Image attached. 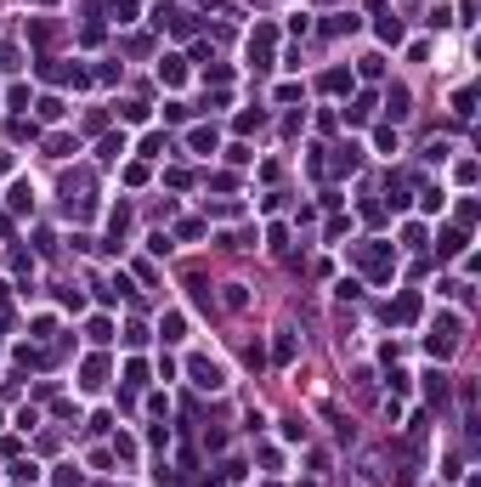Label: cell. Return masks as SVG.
<instances>
[{
    "mask_svg": "<svg viewBox=\"0 0 481 487\" xmlns=\"http://www.w3.org/2000/svg\"><path fill=\"white\" fill-rule=\"evenodd\" d=\"M352 261H357V267L374 278V284H391V272H397V249H391V244H352Z\"/></svg>",
    "mask_w": 481,
    "mask_h": 487,
    "instance_id": "cell-1",
    "label": "cell"
},
{
    "mask_svg": "<svg viewBox=\"0 0 481 487\" xmlns=\"http://www.w3.org/2000/svg\"><path fill=\"white\" fill-rule=\"evenodd\" d=\"M459 340H464V318L442 312V318H436V329H430V340H425V351H430V357H453Z\"/></svg>",
    "mask_w": 481,
    "mask_h": 487,
    "instance_id": "cell-2",
    "label": "cell"
},
{
    "mask_svg": "<svg viewBox=\"0 0 481 487\" xmlns=\"http://www.w3.org/2000/svg\"><path fill=\"white\" fill-rule=\"evenodd\" d=\"M272 52H278V29H272V23H255V34H249V63H255V68H272Z\"/></svg>",
    "mask_w": 481,
    "mask_h": 487,
    "instance_id": "cell-3",
    "label": "cell"
},
{
    "mask_svg": "<svg viewBox=\"0 0 481 487\" xmlns=\"http://www.w3.org/2000/svg\"><path fill=\"white\" fill-rule=\"evenodd\" d=\"M363 170V148L357 142H345V148H334V159H323V176H357Z\"/></svg>",
    "mask_w": 481,
    "mask_h": 487,
    "instance_id": "cell-4",
    "label": "cell"
},
{
    "mask_svg": "<svg viewBox=\"0 0 481 487\" xmlns=\"http://www.w3.org/2000/svg\"><path fill=\"white\" fill-rule=\"evenodd\" d=\"M187 374H193V385H198V391H221V385H227L221 363H210V357H193V363H187Z\"/></svg>",
    "mask_w": 481,
    "mask_h": 487,
    "instance_id": "cell-5",
    "label": "cell"
},
{
    "mask_svg": "<svg viewBox=\"0 0 481 487\" xmlns=\"http://www.w3.org/2000/svg\"><path fill=\"white\" fill-rule=\"evenodd\" d=\"M408 102H413V97H408V85H391V91H385V97H379V108H385V114H391V119H385V125H397V119H408V114H413V108H408Z\"/></svg>",
    "mask_w": 481,
    "mask_h": 487,
    "instance_id": "cell-6",
    "label": "cell"
},
{
    "mask_svg": "<svg viewBox=\"0 0 481 487\" xmlns=\"http://www.w3.org/2000/svg\"><path fill=\"white\" fill-rule=\"evenodd\" d=\"M317 85H323L329 97H352V85H357V74H352V68H329V74H323Z\"/></svg>",
    "mask_w": 481,
    "mask_h": 487,
    "instance_id": "cell-7",
    "label": "cell"
},
{
    "mask_svg": "<svg viewBox=\"0 0 481 487\" xmlns=\"http://www.w3.org/2000/svg\"><path fill=\"white\" fill-rule=\"evenodd\" d=\"M419 312H425V300H419V295L408 289V295H402L397 306H391V312H385V318H391V323H419Z\"/></svg>",
    "mask_w": 481,
    "mask_h": 487,
    "instance_id": "cell-8",
    "label": "cell"
},
{
    "mask_svg": "<svg viewBox=\"0 0 481 487\" xmlns=\"http://www.w3.org/2000/svg\"><path fill=\"white\" fill-rule=\"evenodd\" d=\"M436 255H442V261L464 255V227H442V233H436Z\"/></svg>",
    "mask_w": 481,
    "mask_h": 487,
    "instance_id": "cell-9",
    "label": "cell"
},
{
    "mask_svg": "<svg viewBox=\"0 0 481 487\" xmlns=\"http://www.w3.org/2000/svg\"><path fill=\"white\" fill-rule=\"evenodd\" d=\"M79 374H85V380H79L85 391H102V385H108V357H85V369H79Z\"/></svg>",
    "mask_w": 481,
    "mask_h": 487,
    "instance_id": "cell-10",
    "label": "cell"
},
{
    "mask_svg": "<svg viewBox=\"0 0 481 487\" xmlns=\"http://www.w3.org/2000/svg\"><path fill=\"white\" fill-rule=\"evenodd\" d=\"M374 114H379V97H368V91H363V97H352V108H345V119H352V125H368Z\"/></svg>",
    "mask_w": 481,
    "mask_h": 487,
    "instance_id": "cell-11",
    "label": "cell"
},
{
    "mask_svg": "<svg viewBox=\"0 0 481 487\" xmlns=\"http://www.w3.org/2000/svg\"><path fill=\"white\" fill-rule=\"evenodd\" d=\"M142 385H148V363H125V396H119V403L130 408V396H136Z\"/></svg>",
    "mask_w": 481,
    "mask_h": 487,
    "instance_id": "cell-12",
    "label": "cell"
},
{
    "mask_svg": "<svg viewBox=\"0 0 481 487\" xmlns=\"http://www.w3.org/2000/svg\"><path fill=\"white\" fill-rule=\"evenodd\" d=\"M425 403H430V408H442V403H448V374H442V369L425 374Z\"/></svg>",
    "mask_w": 481,
    "mask_h": 487,
    "instance_id": "cell-13",
    "label": "cell"
},
{
    "mask_svg": "<svg viewBox=\"0 0 481 487\" xmlns=\"http://www.w3.org/2000/svg\"><path fill=\"white\" fill-rule=\"evenodd\" d=\"M125 153H130V142H125V137H102V142H97V159H102V164H119Z\"/></svg>",
    "mask_w": 481,
    "mask_h": 487,
    "instance_id": "cell-14",
    "label": "cell"
},
{
    "mask_svg": "<svg viewBox=\"0 0 481 487\" xmlns=\"http://www.w3.org/2000/svg\"><path fill=\"white\" fill-rule=\"evenodd\" d=\"M29 40H34V46H52V40H57V23H52V17H29Z\"/></svg>",
    "mask_w": 481,
    "mask_h": 487,
    "instance_id": "cell-15",
    "label": "cell"
},
{
    "mask_svg": "<svg viewBox=\"0 0 481 487\" xmlns=\"http://www.w3.org/2000/svg\"><path fill=\"white\" fill-rule=\"evenodd\" d=\"M323 34H329V40H340V34H357V17H352V12H334V17L323 23Z\"/></svg>",
    "mask_w": 481,
    "mask_h": 487,
    "instance_id": "cell-16",
    "label": "cell"
},
{
    "mask_svg": "<svg viewBox=\"0 0 481 487\" xmlns=\"http://www.w3.org/2000/svg\"><path fill=\"white\" fill-rule=\"evenodd\" d=\"M170 153V137H164V130H148V137H142V159H164Z\"/></svg>",
    "mask_w": 481,
    "mask_h": 487,
    "instance_id": "cell-17",
    "label": "cell"
},
{
    "mask_svg": "<svg viewBox=\"0 0 481 487\" xmlns=\"http://www.w3.org/2000/svg\"><path fill=\"white\" fill-rule=\"evenodd\" d=\"M6 199H12V210H17V215H29V210H34V187H29V182H12V193H6Z\"/></svg>",
    "mask_w": 481,
    "mask_h": 487,
    "instance_id": "cell-18",
    "label": "cell"
},
{
    "mask_svg": "<svg viewBox=\"0 0 481 487\" xmlns=\"http://www.w3.org/2000/svg\"><path fill=\"white\" fill-rule=\"evenodd\" d=\"M159 79H164V85H182V79H187V63H182V57H164V63H159Z\"/></svg>",
    "mask_w": 481,
    "mask_h": 487,
    "instance_id": "cell-19",
    "label": "cell"
},
{
    "mask_svg": "<svg viewBox=\"0 0 481 487\" xmlns=\"http://www.w3.org/2000/svg\"><path fill=\"white\" fill-rule=\"evenodd\" d=\"M187 148H193V153H215V125H198L193 137H187Z\"/></svg>",
    "mask_w": 481,
    "mask_h": 487,
    "instance_id": "cell-20",
    "label": "cell"
},
{
    "mask_svg": "<svg viewBox=\"0 0 481 487\" xmlns=\"http://www.w3.org/2000/svg\"><path fill=\"white\" fill-rule=\"evenodd\" d=\"M294 351H300V346H294V334L283 329V334L272 340V363H294Z\"/></svg>",
    "mask_w": 481,
    "mask_h": 487,
    "instance_id": "cell-21",
    "label": "cell"
},
{
    "mask_svg": "<svg viewBox=\"0 0 481 487\" xmlns=\"http://www.w3.org/2000/svg\"><path fill=\"white\" fill-rule=\"evenodd\" d=\"M408 187H413V176H391V182H385V193H391V204H408Z\"/></svg>",
    "mask_w": 481,
    "mask_h": 487,
    "instance_id": "cell-22",
    "label": "cell"
},
{
    "mask_svg": "<svg viewBox=\"0 0 481 487\" xmlns=\"http://www.w3.org/2000/svg\"><path fill=\"white\" fill-rule=\"evenodd\" d=\"M374 34L385 40V46H397V40H402V23H397V17H374Z\"/></svg>",
    "mask_w": 481,
    "mask_h": 487,
    "instance_id": "cell-23",
    "label": "cell"
},
{
    "mask_svg": "<svg viewBox=\"0 0 481 487\" xmlns=\"http://www.w3.org/2000/svg\"><path fill=\"white\" fill-rule=\"evenodd\" d=\"M125 227H130V204H113V210H108V233L125 238Z\"/></svg>",
    "mask_w": 481,
    "mask_h": 487,
    "instance_id": "cell-24",
    "label": "cell"
},
{
    "mask_svg": "<svg viewBox=\"0 0 481 487\" xmlns=\"http://www.w3.org/2000/svg\"><path fill=\"white\" fill-rule=\"evenodd\" d=\"M159 334H164V340H182V334H187V318H182V312H170V318L159 323Z\"/></svg>",
    "mask_w": 481,
    "mask_h": 487,
    "instance_id": "cell-25",
    "label": "cell"
},
{
    "mask_svg": "<svg viewBox=\"0 0 481 487\" xmlns=\"http://www.w3.org/2000/svg\"><path fill=\"white\" fill-rule=\"evenodd\" d=\"M442 204H448V193H442V187H425V193H419V210H425V215H436Z\"/></svg>",
    "mask_w": 481,
    "mask_h": 487,
    "instance_id": "cell-26",
    "label": "cell"
},
{
    "mask_svg": "<svg viewBox=\"0 0 481 487\" xmlns=\"http://www.w3.org/2000/svg\"><path fill=\"white\" fill-rule=\"evenodd\" d=\"M475 221H481V204H475V199H459V227L470 233V227H475Z\"/></svg>",
    "mask_w": 481,
    "mask_h": 487,
    "instance_id": "cell-27",
    "label": "cell"
},
{
    "mask_svg": "<svg viewBox=\"0 0 481 487\" xmlns=\"http://www.w3.org/2000/svg\"><path fill=\"white\" fill-rule=\"evenodd\" d=\"M374 148H379V153H397V125H379V130H374Z\"/></svg>",
    "mask_w": 481,
    "mask_h": 487,
    "instance_id": "cell-28",
    "label": "cell"
},
{
    "mask_svg": "<svg viewBox=\"0 0 481 487\" xmlns=\"http://www.w3.org/2000/svg\"><path fill=\"white\" fill-rule=\"evenodd\" d=\"M182 6H176V0H159V6H153V29H170V17H176Z\"/></svg>",
    "mask_w": 481,
    "mask_h": 487,
    "instance_id": "cell-29",
    "label": "cell"
},
{
    "mask_svg": "<svg viewBox=\"0 0 481 487\" xmlns=\"http://www.w3.org/2000/svg\"><path fill=\"white\" fill-rule=\"evenodd\" d=\"M6 137H12V142H34V119H12Z\"/></svg>",
    "mask_w": 481,
    "mask_h": 487,
    "instance_id": "cell-30",
    "label": "cell"
},
{
    "mask_svg": "<svg viewBox=\"0 0 481 487\" xmlns=\"http://www.w3.org/2000/svg\"><path fill=\"white\" fill-rule=\"evenodd\" d=\"M34 114H40V119H63V97H40Z\"/></svg>",
    "mask_w": 481,
    "mask_h": 487,
    "instance_id": "cell-31",
    "label": "cell"
},
{
    "mask_svg": "<svg viewBox=\"0 0 481 487\" xmlns=\"http://www.w3.org/2000/svg\"><path fill=\"white\" fill-rule=\"evenodd\" d=\"M119 119H125V125H142V119H148V102H119Z\"/></svg>",
    "mask_w": 481,
    "mask_h": 487,
    "instance_id": "cell-32",
    "label": "cell"
},
{
    "mask_svg": "<svg viewBox=\"0 0 481 487\" xmlns=\"http://www.w3.org/2000/svg\"><path fill=\"white\" fill-rule=\"evenodd\" d=\"M153 487H182V470H176V465H159V470H153Z\"/></svg>",
    "mask_w": 481,
    "mask_h": 487,
    "instance_id": "cell-33",
    "label": "cell"
},
{
    "mask_svg": "<svg viewBox=\"0 0 481 487\" xmlns=\"http://www.w3.org/2000/svg\"><path fill=\"white\" fill-rule=\"evenodd\" d=\"M227 306H232V312H244V306H249V289L244 284H227V295H221Z\"/></svg>",
    "mask_w": 481,
    "mask_h": 487,
    "instance_id": "cell-34",
    "label": "cell"
},
{
    "mask_svg": "<svg viewBox=\"0 0 481 487\" xmlns=\"http://www.w3.org/2000/svg\"><path fill=\"white\" fill-rule=\"evenodd\" d=\"M453 114H459V119H470V114H475V91H470V85L453 97Z\"/></svg>",
    "mask_w": 481,
    "mask_h": 487,
    "instance_id": "cell-35",
    "label": "cell"
},
{
    "mask_svg": "<svg viewBox=\"0 0 481 487\" xmlns=\"http://www.w3.org/2000/svg\"><path fill=\"white\" fill-rule=\"evenodd\" d=\"M85 334H91L97 346H108V340H113V323H108V318H91V329H85Z\"/></svg>",
    "mask_w": 481,
    "mask_h": 487,
    "instance_id": "cell-36",
    "label": "cell"
},
{
    "mask_svg": "<svg viewBox=\"0 0 481 487\" xmlns=\"http://www.w3.org/2000/svg\"><path fill=\"white\" fill-rule=\"evenodd\" d=\"M113 459H136V436L119 431V436H113Z\"/></svg>",
    "mask_w": 481,
    "mask_h": 487,
    "instance_id": "cell-37",
    "label": "cell"
},
{
    "mask_svg": "<svg viewBox=\"0 0 481 487\" xmlns=\"http://www.w3.org/2000/svg\"><path fill=\"white\" fill-rule=\"evenodd\" d=\"M46 153H52V159H68V153H74V137H46Z\"/></svg>",
    "mask_w": 481,
    "mask_h": 487,
    "instance_id": "cell-38",
    "label": "cell"
},
{
    "mask_svg": "<svg viewBox=\"0 0 481 487\" xmlns=\"http://www.w3.org/2000/svg\"><path fill=\"white\" fill-rule=\"evenodd\" d=\"M102 6L119 17V23H130V12H136V0H102Z\"/></svg>",
    "mask_w": 481,
    "mask_h": 487,
    "instance_id": "cell-39",
    "label": "cell"
},
{
    "mask_svg": "<svg viewBox=\"0 0 481 487\" xmlns=\"http://www.w3.org/2000/svg\"><path fill=\"white\" fill-rule=\"evenodd\" d=\"M244 363H249V369H255V374H260V369H267V351H260V346H255V340H249V346H244Z\"/></svg>",
    "mask_w": 481,
    "mask_h": 487,
    "instance_id": "cell-40",
    "label": "cell"
},
{
    "mask_svg": "<svg viewBox=\"0 0 481 487\" xmlns=\"http://www.w3.org/2000/svg\"><path fill=\"white\" fill-rule=\"evenodd\" d=\"M334 295H340V300H357V295H363V284H357V278H340V284H334Z\"/></svg>",
    "mask_w": 481,
    "mask_h": 487,
    "instance_id": "cell-41",
    "label": "cell"
},
{
    "mask_svg": "<svg viewBox=\"0 0 481 487\" xmlns=\"http://www.w3.org/2000/svg\"><path fill=\"white\" fill-rule=\"evenodd\" d=\"M148 448H170V425H148Z\"/></svg>",
    "mask_w": 481,
    "mask_h": 487,
    "instance_id": "cell-42",
    "label": "cell"
},
{
    "mask_svg": "<svg viewBox=\"0 0 481 487\" xmlns=\"http://www.w3.org/2000/svg\"><path fill=\"white\" fill-rule=\"evenodd\" d=\"M357 74H363V79H379V74H385V63H379V57H363V63H357Z\"/></svg>",
    "mask_w": 481,
    "mask_h": 487,
    "instance_id": "cell-43",
    "label": "cell"
},
{
    "mask_svg": "<svg viewBox=\"0 0 481 487\" xmlns=\"http://www.w3.org/2000/svg\"><path fill=\"white\" fill-rule=\"evenodd\" d=\"M52 481H57V487H79V470H74V465H57V476H52Z\"/></svg>",
    "mask_w": 481,
    "mask_h": 487,
    "instance_id": "cell-44",
    "label": "cell"
},
{
    "mask_svg": "<svg viewBox=\"0 0 481 487\" xmlns=\"http://www.w3.org/2000/svg\"><path fill=\"white\" fill-rule=\"evenodd\" d=\"M260 125H267V114H260V108H255V114H238V130H260Z\"/></svg>",
    "mask_w": 481,
    "mask_h": 487,
    "instance_id": "cell-45",
    "label": "cell"
},
{
    "mask_svg": "<svg viewBox=\"0 0 481 487\" xmlns=\"http://www.w3.org/2000/svg\"><path fill=\"white\" fill-rule=\"evenodd\" d=\"M283 442H306V425L300 419H283Z\"/></svg>",
    "mask_w": 481,
    "mask_h": 487,
    "instance_id": "cell-46",
    "label": "cell"
},
{
    "mask_svg": "<svg viewBox=\"0 0 481 487\" xmlns=\"http://www.w3.org/2000/svg\"><path fill=\"white\" fill-rule=\"evenodd\" d=\"M6 306H12V295H6V284H0V318H6Z\"/></svg>",
    "mask_w": 481,
    "mask_h": 487,
    "instance_id": "cell-47",
    "label": "cell"
},
{
    "mask_svg": "<svg viewBox=\"0 0 481 487\" xmlns=\"http://www.w3.org/2000/svg\"><path fill=\"white\" fill-rule=\"evenodd\" d=\"M40 6H57V0H40Z\"/></svg>",
    "mask_w": 481,
    "mask_h": 487,
    "instance_id": "cell-48",
    "label": "cell"
},
{
    "mask_svg": "<svg viewBox=\"0 0 481 487\" xmlns=\"http://www.w3.org/2000/svg\"><path fill=\"white\" fill-rule=\"evenodd\" d=\"M204 6H215V0H204Z\"/></svg>",
    "mask_w": 481,
    "mask_h": 487,
    "instance_id": "cell-49",
    "label": "cell"
},
{
    "mask_svg": "<svg viewBox=\"0 0 481 487\" xmlns=\"http://www.w3.org/2000/svg\"><path fill=\"white\" fill-rule=\"evenodd\" d=\"M272 487H278V481H272Z\"/></svg>",
    "mask_w": 481,
    "mask_h": 487,
    "instance_id": "cell-50",
    "label": "cell"
}]
</instances>
